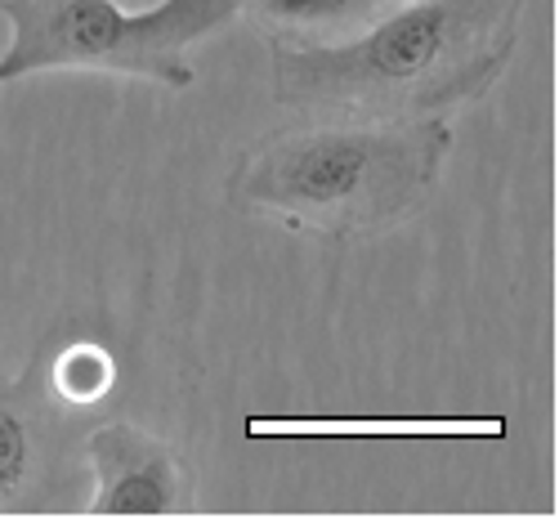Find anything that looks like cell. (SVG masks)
Here are the masks:
<instances>
[{
  "label": "cell",
  "instance_id": "obj_6",
  "mask_svg": "<svg viewBox=\"0 0 559 519\" xmlns=\"http://www.w3.org/2000/svg\"><path fill=\"white\" fill-rule=\"evenodd\" d=\"M45 381L63 408H95L117 386V358L99 341H76L45 363Z\"/></svg>",
  "mask_w": 559,
  "mask_h": 519
},
{
  "label": "cell",
  "instance_id": "obj_1",
  "mask_svg": "<svg viewBox=\"0 0 559 519\" xmlns=\"http://www.w3.org/2000/svg\"><path fill=\"white\" fill-rule=\"evenodd\" d=\"M528 0H403L345 40H273V99L322 117H443L492 90Z\"/></svg>",
  "mask_w": 559,
  "mask_h": 519
},
{
  "label": "cell",
  "instance_id": "obj_3",
  "mask_svg": "<svg viewBox=\"0 0 559 519\" xmlns=\"http://www.w3.org/2000/svg\"><path fill=\"white\" fill-rule=\"evenodd\" d=\"M14 36L0 50V85L36 72H112L166 90L198 81L193 45L242 14L238 0H157L153 10H121L117 0H0Z\"/></svg>",
  "mask_w": 559,
  "mask_h": 519
},
{
  "label": "cell",
  "instance_id": "obj_2",
  "mask_svg": "<svg viewBox=\"0 0 559 519\" xmlns=\"http://www.w3.org/2000/svg\"><path fill=\"white\" fill-rule=\"evenodd\" d=\"M448 153L443 117H332L251 144L224 193L233 207L283 215L313 238L358 243L421 207Z\"/></svg>",
  "mask_w": 559,
  "mask_h": 519
},
{
  "label": "cell",
  "instance_id": "obj_5",
  "mask_svg": "<svg viewBox=\"0 0 559 519\" xmlns=\"http://www.w3.org/2000/svg\"><path fill=\"white\" fill-rule=\"evenodd\" d=\"M50 381L32 367L0 390V515L27 510L45 493L55 461V416Z\"/></svg>",
  "mask_w": 559,
  "mask_h": 519
},
{
  "label": "cell",
  "instance_id": "obj_7",
  "mask_svg": "<svg viewBox=\"0 0 559 519\" xmlns=\"http://www.w3.org/2000/svg\"><path fill=\"white\" fill-rule=\"evenodd\" d=\"M242 14H251L255 23L273 27V32H336V27H354L362 19H371L377 0H238Z\"/></svg>",
  "mask_w": 559,
  "mask_h": 519
},
{
  "label": "cell",
  "instance_id": "obj_4",
  "mask_svg": "<svg viewBox=\"0 0 559 519\" xmlns=\"http://www.w3.org/2000/svg\"><path fill=\"white\" fill-rule=\"evenodd\" d=\"M81 457L95 480V497L85 502L90 519H175L193 515V475L183 457L148 435L130 426V421H112V426L90 430L81 444Z\"/></svg>",
  "mask_w": 559,
  "mask_h": 519
}]
</instances>
